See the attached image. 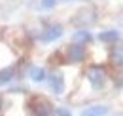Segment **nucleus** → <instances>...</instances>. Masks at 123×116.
Wrapping results in <instances>:
<instances>
[{
  "label": "nucleus",
  "mask_w": 123,
  "mask_h": 116,
  "mask_svg": "<svg viewBox=\"0 0 123 116\" xmlns=\"http://www.w3.org/2000/svg\"><path fill=\"white\" fill-rule=\"evenodd\" d=\"M83 78L85 82L89 84L91 91H104L110 82V72L104 65H98V63H91L85 67L83 71Z\"/></svg>",
  "instance_id": "1"
},
{
  "label": "nucleus",
  "mask_w": 123,
  "mask_h": 116,
  "mask_svg": "<svg viewBox=\"0 0 123 116\" xmlns=\"http://www.w3.org/2000/svg\"><path fill=\"white\" fill-rule=\"evenodd\" d=\"M25 107H27L29 116H53V110H55L51 101L44 95H31L25 103Z\"/></svg>",
  "instance_id": "2"
},
{
  "label": "nucleus",
  "mask_w": 123,
  "mask_h": 116,
  "mask_svg": "<svg viewBox=\"0 0 123 116\" xmlns=\"http://www.w3.org/2000/svg\"><path fill=\"white\" fill-rule=\"evenodd\" d=\"M62 34H64L62 23H57V21H46V23L42 25L40 32H38V40H40L42 44H53V42H57Z\"/></svg>",
  "instance_id": "3"
},
{
  "label": "nucleus",
  "mask_w": 123,
  "mask_h": 116,
  "mask_svg": "<svg viewBox=\"0 0 123 116\" xmlns=\"http://www.w3.org/2000/svg\"><path fill=\"white\" fill-rule=\"evenodd\" d=\"M47 86H49V91L53 93V95H64V91H66V76H64V71H62L61 67H55V69H51L49 72H47V78H46Z\"/></svg>",
  "instance_id": "4"
},
{
  "label": "nucleus",
  "mask_w": 123,
  "mask_h": 116,
  "mask_svg": "<svg viewBox=\"0 0 123 116\" xmlns=\"http://www.w3.org/2000/svg\"><path fill=\"white\" fill-rule=\"evenodd\" d=\"M62 59H64V63H70V65H81V63H85V59H87V46L70 42L62 50Z\"/></svg>",
  "instance_id": "5"
},
{
  "label": "nucleus",
  "mask_w": 123,
  "mask_h": 116,
  "mask_svg": "<svg viewBox=\"0 0 123 116\" xmlns=\"http://www.w3.org/2000/svg\"><path fill=\"white\" fill-rule=\"evenodd\" d=\"M95 21H97V10L93 8L91 4L80 8L74 14V17H72V23L76 25L78 29H89Z\"/></svg>",
  "instance_id": "6"
},
{
  "label": "nucleus",
  "mask_w": 123,
  "mask_h": 116,
  "mask_svg": "<svg viewBox=\"0 0 123 116\" xmlns=\"http://www.w3.org/2000/svg\"><path fill=\"white\" fill-rule=\"evenodd\" d=\"M108 63L110 67H114L116 71L123 69V44H114L110 46V51H108Z\"/></svg>",
  "instance_id": "7"
},
{
  "label": "nucleus",
  "mask_w": 123,
  "mask_h": 116,
  "mask_svg": "<svg viewBox=\"0 0 123 116\" xmlns=\"http://www.w3.org/2000/svg\"><path fill=\"white\" fill-rule=\"evenodd\" d=\"M15 63V51H13V46L4 40H0V69L2 67H8V65H13Z\"/></svg>",
  "instance_id": "8"
},
{
  "label": "nucleus",
  "mask_w": 123,
  "mask_h": 116,
  "mask_svg": "<svg viewBox=\"0 0 123 116\" xmlns=\"http://www.w3.org/2000/svg\"><path fill=\"white\" fill-rule=\"evenodd\" d=\"M97 38H98V40H100L102 44H106V46H114V44L119 42V30H116V29L100 30Z\"/></svg>",
  "instance_id": "9"
},
{
  "label": "nucleus",
  "mask_w": 123,
  "mask_h": 116,
  "mask_svg": "<svg viewBox=\"0 0 123 116\" xmlns=\"http://www.w3.org/2000/svg\"><path fill=\"white\" fill-rule=\"evenodd\" d=\"M72 42L81 44V46H89L93 42V34L89 29H76L72 32Z\"/></svg>",
  "instance_id": "10"
},
{
  "label": "nucleus",
  "mask_w": 123,
  "mask_h": 116,
  "mask_svg": "<svg viewBox=\"0 0 123 116\" xmlns=\"http://www.w3.org/2000/svg\"><path fill=\"white\" fill-rule=\"evenodd\" d=\"M29 78H31L32 82H36V84H42V82H46V78H47V71L44 67L31 65L29 67Z\"/></svg>",
  "instance_id": "11"
},
{
  "label": "nucleus",
  "mask_w": 123,
  "mask_h": 116,
  "mask_svg": "<svg viewBox=\"0 0 123 116\" xmlns=\"http://www.w3.org/2000/svg\"><path fill=\"white\" fill-rule=\"evenodd\" d=\"M17 76V69L15 65H8V67H2L0 69V86H6L10 84L13 78Z\"/></svg>",
  "instance_id": "12"
},
{
  "label": "nucleus",
  "mask_w": 123,
  "mask_h": 116,
  "mask_svg": "<svg viewBox=\"0 0 123 116\" xmlns=\"http://www.w3.org/2000/svg\"><path fill=\"white\" fill-rule=\"evenodd\" d=\"M108 114V107L106 105H91V107H85L80 116H106Z\"/></svg>",
  "instance_id": "13"
},
{
  "label": "nucleus",
  "mask_w": 123,
  "mask_h": 116,
  "mask_svg": "<svg viewBox=\"0 0 123 116\" xmlns=\"http://www.w3.org/2000/svg\"><path fill=\"white\" fill-rule=\"evenodd\" d=\"M57 4H59V0H38L40 10H46V12L55 10V8H57Z\"/></svg>",
  "instance_id": "14"
},
{
  "label": "nucleus",
  "mask_w": 123,
  "mask_h": 116,
  "mask_svg": "<svg viewBox=\"0 0 123 116\" xmlns=\"http://www.w3.org/2000/svg\"><path fill=\"white\" fill-rule=\"evenodd\" d=\"M53 116H72V112H70L68 109L61 107V109H55V110H53Z\"/></svg>",
  "instance_id": "15"
},
{
  "label": "nucleus",
  "mask_w": 123,
  "mask_h": 116,
  "mask_svg": "<svg viewBox=\"0 0 123 116\" xmlns=\"http://www.w3.org/2000/svg\"><path fill=\"white\" fill-rule=\"evenodd\" d=\"M116 86H123V69H117V76H116Z\"/></svg>",
  "instance_id": "16"
},
{
  "label": "nucleus",
  "mask_w": 123,
  "mask_h": 116,
  "mask_svg": "<svg viewBox=\"0 0 123 116\" xmlns=\"http://www.w3.org/2000/svg\"><path fill=\"white\" fill-rule=\"evenodd\" d=\"M59 2H74V0H59Z\"/></svg>",
  "instance_id": "17"
}]
</instances>
